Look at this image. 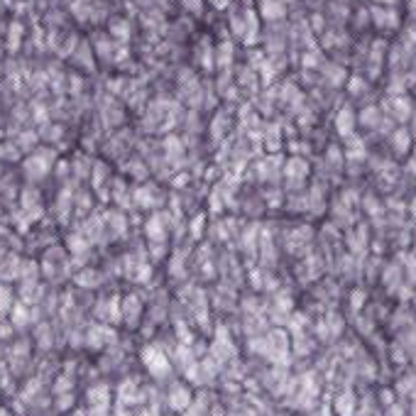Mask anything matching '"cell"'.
<instances>
[{
    "label": "cell",
    "mask_w": 416,
    "mask_h": 416,
    "mask_svg": "<svg viewBox=\"0 0 416 416\" xmlns=\"http://www.w3.org/2000/svg\"><path fill=\"white\" fill-rule=\"evenodd\" d=\"M144 362H147V370L149 372H154V375H164L167 370H169V362H167V357L157 350V347H149V350H144Z\"/></svg>",
    "instance_id": "6da1fadb"
},
{
    "label": "cell",
    "mask_w": 416,
    "mask_h": 416,
    "mask_svg": "<svg viewBox=\"0 0 416 416\" xmlns=\"http://www.w3.org/2000/svg\"><path fill=\"white\" fill-rule=\"evenodd\" d=\"M336 130H338V135H343V138H350L352 135V130H355V113H352V108H341L338 110V115H336Z\"/></svg>",
    "instance_id": "7a4b0ae2"
},
{
    "label": "cell",
    "mask_w": 416,
    "mask_h": 416,
    "mask_svg": "<svg viewBox=\"0 0 416 416\" xmlns=\"http://www.w3.org/2000/svg\"><path fill=\"white\" fill-rule=\"evenodd\" d=\"M387 108H392L389 113H392L397 120H409V118H412V110H414L412 101H407V98H402V96H394V98L387 103Z\"/></svg>",
    "instance_id": "3957f363"
},
{
    "label": "cell",
    "mask_w": 416,
    "mask_h": 416,
    "mask_svg": "<svg viewBox=\"0 0 416 416\" xmlns=\"http://www.w3.org/2000/svg\"><path fill=\"white\" fill-rule=\"evenodd\" d=\"M372 17H375L377 27H397L399 25V17H397V12L392 7H375Z\"/></svg>",
    "instance_id": "277c9868"
},
{
    "label": "cell",
    "mask_w": 416,
    "mask_h": 416,
    "mask_svg": "<svg viewBox=\"0 0 416 416\" xmlns=\"http://www.w3.org/2000/svg\"><path fill=\"white\" fill-rule=\"evenodd\" d=\"M284 174H286L289 179H306V174H309V164H306V159H301V157H291V159L286 162Z\"/></svg>",
    "instance_id": "5b68a950"
},
{
    "label": "cell",
    "mask_w": 416,
    "mask_h": 416,
    "mask_svg": "<svg viewBox=\"0 0 416 416\" xmlns=\"http://www.w3.org/2000/svg\"><path fill=\"white\" fill-rule=\"evenodd\" d=\"M392 147H394L397 154H407L409 147H412V135H409V130L397 128V130L392 133Z\"/></svg>",
    "instance_id": "8992f818"
},
{
    "label": "cell",
    "mask_w": 416,
    "mask_h": 416,
    "mask_svg": "<svg viewBox=\"0 0 416 416\" xmlns=\"http://www.w3.org/2000/svg\"><path fill=\"white\" fill-rule=\"evenodd\" d=\"M260 10H262V17H267V20H279V17L284 15V2H281V0H262Z\"/></svg>",
    "instance_id": "52a82bcc"
},
{
    "label": "cell",
    "mask_w": 416,
    "mask_h": 416,
    "mask_svg": "<svg viewBox=\"0 0 416 416\" xmlns=\"http://www.w3.org/2000/svg\"><path fill=\"white\" fill-rule=\"evenodd\" d=\"M336 412L341 416H352V394L350 392H343L336 402Z\"/></svg>",
    "instance_id": "ba28073f"
},
{
    "label": "cell",
    "mask_w": 416,
    "mask_h": 416,
    "mask_svg": "<svg viewBox=\"0 0 416 416\" xmlns=\"http://www.w3.org/2000/svg\"><path fill=\"white\" fill-rule=\"evenodd\" d=\"M360 123L362 125H367V128H375V125H380V110L377 108H365L362 113H360Z\"/></svg>",
    "instance_id": "9c48e42d"
},
{
    "label": "cell",
    "mask_w": 416,
    "mask_h": 416,
    "mask_svg": "<svg viewBox=\"0 0 416 416\" xmlns=\"http://www.w3.org/2000/svg\"><path fill=\"white\" fill-rule=\"evenodd\" d=\"M230 59H233V47H230V42L218 44V67L225 69V67L230 64Z\"/></svg>",
    "instance_id": "30bf717a"
},
{
    "label": "cell",
    "mask_w": 416,
    "mask_h": 416,
    "mask_svg": "<svg viewBox=\"0 0 416 416\" xmlns=\"http://www.w3.org/2000/svg\"><path fill=\"white\" fill-rule=\"evenodd\" d=\"M20 37H22V27L15 22V25H10V35H7V49L10 52H15L17 47H20Z\"/></svg>",
    "instance_id": "8fae6325"
},
{
    "label": "cell",
    "mask_w": 416,
    "mask_h": 416,
    "mask_svg": "<svg viewBox=\"0 0 416 416\" xmlns=\"http://www.w3.org/2000/svg\"><path fill=\"white\" fill-rule=\"evenodd\" d=\"M147 235H149V238H154V240H162V238H164V228H162V223H159V218H157V215L147 223Z\"/></svg>",
    "instance_id": "7c38bea8"
},
{
    "label": "cell",
    "mask_w": 416,
    "mask_h": 416,
    "mask_svg": "<svg viewBox=\"0 0 416 416\" xmlns=\"http://www.w3.org/2000/svg\"><path fill=\"white\" fill-rule=\"evenodd\" d=\"M172 402H174V407H176V409H181V407H186V404L191 402V397H189V392L176 389V392H174V397H172Z\"/></svg>",
    "instance_id": "4fadbf2b"
},
{
    "label": "cell",
    "mask_w": 416,
    "mask_h": 416,
    "mask_svg": "<svg viewBox=\"0 0 416 416\" xmlns=\"http://www.w3.org/2000/svg\"><path fill=\"white\" fill-rule=\"evenodd\" d=\"M362 88H365V81H362L360 76H352V78H350V83H347V91H350L352 96H360V93H362Z\"/></svg>",
    "instance_id": "5bb4252c"
},
{
    "label": "cell",
    "mask_w": 416,
    "mask_h": 416,
    "mask_svg": "<svg viewBox=\"0 0 416 416\" xmlns=\"http://www.w3.org/2000/svg\"><path fill=\"white\" fill-rule=\"evenodd\" d=\"M328 76H331V83H333V86H341V83L346 81V71L341 69V67H333V69L328 71Z\"/></svg>",
    "instance_id": "9a60e30c"
},
{
    "label": "cell",
    "mask_w": 416,
    "mask_h": 416,
    "mask_svg": "<svg viewBox=\"0 0 416 416\" xmlns=\"http://www.w3.org/2000/svg\"><path fill=\"white\" fill-rule=\"evenodd\" d=\"M113 30H115V32H113L115 37H120V39H128V25H125V22L115 20V22H113Z\"/></svg>",
    "instance_id": "2e32d148"
},
{
    "label": "cell",
    "mask_w": 416,
    "mask_h": 416,
    "mask_svg": "<svg viewBox=\"0 0 416 416\" xmlns=\"http://www.w3.org/2000/svg\"><path fill=\"white\" fill-rule=\"evenodd\" d=\"M186 10H191L194 15H201V0H181Z\"/></svg>",
    "instance_id": "e0dca14e"
},
{
    "label": "cell",
    "mask_w": 416,
    "mask_h": 416,
    "mask_svg": "<svg viewBox=\"0 0 416 416\" xmlns=\"http://www.w3.org/2000/svg\"><path fill=\"white\" fill-rule=\"evenodd\" d=\"M210 2H213V7H218V10H225L230 0H210Z\"/></svg>",
    "instance_id": "ac0fdd59"
},
{
    "label": "cell",
    "mask_w": 416,
    "mask_h": 416,
    "mask_svg": "<svg viewBox=\"0 0 416 416\" xmlns=\"http://www.w3.org/2000/svg\"><path fill=\"white\" fill-rule=\"evenodd\" d=\"M380 2H384V5H394L397 0H380Z\"/></svg>",
    "instance_id": "d6986e66"
},
{
    "label": "cell",
    "mask_w": 416,
    "mask_h": 416,
    "mask_svg": "<svg viewBox=\"0 0 416 416\" xmlns=\"http://www.w3.org/2000/svg\"><path fill=\"white\" fill-rule=\"evenodd\" d=\"M412 213H414V218H416V201L412 204Z\"/></svg>",
    "instance_id": "ffe728a7"
},
{
    "label": "cell",
    "mask_w": 416,
    "mask_h": 416,
    "mask_svg": "<svg viewBox=\"0 0 416 416\" xmlns=\"http://www.w3.org/2000/svg\"><path fill=\"white\" fill-rule=\"evenodd\" d=\"M281 2H294V0H281Z\"/></svg>",
    "instance_id": "44dd1931"
},
{
    "label": "cell",
    "mask_w": 416,
    "mask_h": 416,
    "mask_svg": "<svg viewBox=\"0 0 416 416\" xmlns=\"http://www.w3.org/2000/svg\"><path fill=\"white\" fill-rule=\"evenodd\" d=\"M142 416H147V414H142Z\"/></svg>",
    "instance_id": "7402d4cb"
}]
</instances>
